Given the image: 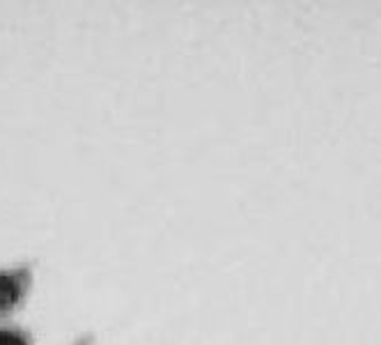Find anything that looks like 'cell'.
Masks as SVG:
<instances>
[{
	"mask_svg": "<svg viewBox=\"0 0 381 345\" xmlns=\"http://www.w3.org/2000/svg\"><path fill=\"white\" fill-rule=\"evenodd\" d=\"M19 300V286L12 277H0V307H12Z\"/></svg>",
	"mask_w": 381,
	"mask_h": 345,
	"instance_id": "cell-1",
	"label": "cell"
},
{
	"mask_svg": "<svg viewBox=\"0 0 381 345\" xmlns=\"http://www.w3.org/2000/svg\"><path fill=\"white\" fill-rule=\"evenodd\" d=\"M0 345H26V341L21 339L19 334H14V332H0Z\"/></svg>",
	"mask_w": 381,
	"mask_h": 345,
	"instance_id": "cell-2",
	"label": "cell"
}]
</instances>
